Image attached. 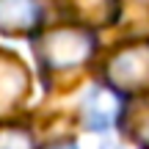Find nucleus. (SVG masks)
<instances>
[{"label": "nucleus", "instance_id": "obj_1", "mask_svg": "<svg viewBox=\"0 0 149 149\" xmlns=\"http://www.w3.org/2000/svg\"><path fill=\"white\" fill-rule=\"evenodd\" d=\"M122 116V100L116 91L94 86L83 100V122L88 130H111Z\"/></svg>", "mask_w": 149, "mask_h": 149}, {"label": "nucleus", "instance_id": "obj_2", "mask_svg": "<svg viewBox=\"0 0 149 149\" xmlns=\"http://www.w3.org/2000/svg\"><path fill=\"white\" fill-rule=\"evenodd\" d=\"M36 25L33 0H0V28L3 31H31Z\"/></svg>", "mask_w": 149, "mask_h": 149}, {"label": "nucleus", "instance_id": "obj_3", "mask_svg": "<svg viewBox=\"0 0 149 149\" xmlns=\"http://www.w3.org/2000/svg\"><path fill=\"white\" fill-rule=\"evenodd\" d=\"M0 149H33L22 130H0Z\"/></svg>", "mask_w": 149, "mask_h": 149}, {"label": "nucleus", "instance_id": "obj_4", "mask_svg": "<svg viewBox=\"0 0 149 149\" xmlns=\"http://www.w3.org/2000/svg\"><path fill=\"white\" fill-rule=\"evenodd\" d=\"M47 149H77L74 144H55V146H47Z\"/></svg>", "mask_w": 149, "mask_h": 149}]
</instances>
